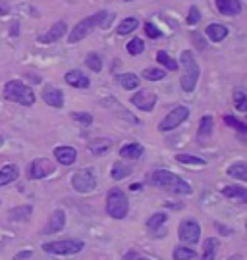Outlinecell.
Instances as JSON below:
<instances>
[{
  "label": "cell",
  "instance_id": "1",
  "mask_svg": "<svg viewBox=\"0 0 247 260\" xmlns=\"http://www.w3.org/2000/svg\"><path fill=\"white\" fill-rule=\"evenodd\" d=\"M112 19H114V14H110V12H97V14H93L89 18L81 19L75 27L70 31V45H75V43H79L81 39H85L89 33H91L93 29L97 27H108L110 23H112Z\"/></svg>",
  "mask_w": 247,
  "mask_h": 260
},
{
  "label": "cell",
  "instance_id": "2",
  "mask_svg": "<svg viewBox=\"0 0 247 260\" xmlns=\"http://www.w3.org/2000/svg\"><path fill=\"white\" fill-rule=\"evenodd\" d=\"M151 181L155 183L156 187L164 189L172 195H189L191 193V185L182 179L180 176H176L172 172H166V170H156L151 174Z\"/></svg>",
  "mask_w": 247,
  "mask_h": 260
},
{
  "label": "cell",
  "instance_id": "3",
  "mask_svg": "<svg viewBox=\"0 0 247 260\" xmlns=\"http://www.w3.org/2000/svg\"><path fill=\"white\" fill-rule=\"evenodd\" d=\"M180 60H182V66H183V75H182V89L185 93H191L195 91V85L199 81V75H201V70H199V66H197V60H195V54H193L191 50H183L182 56H180Z\"/></svg>",
  "mask_w": 247,
  "mask_h": 260
},
{
  "label": "cell",
  "instance_id": "4",
  "mask_svg": "<svg viewBox=\"0 0 247 260\" xmlns=\"http://www.w3.org/2000/svg\"><path fill=\"white\" fill-rule=\"evenodd\" d=\"M4 99L21 104V106H33L35 104V93L31 91V87L25 85L23 81H16V79L4 85Z\"/></svg>",
  "mask_w": 247,
  "mask_h": 260
},
{
  "label": "cell",
  "instance_id": "5",
  "mask_svg": "<svg viewBox=\"0 0 247 260\" xmlns=\"http://www.w3.org/2000/svg\"><path fill=\"white\" fill-rule=\"evenodd\" d=\"M129 205H128V197L124 195V191L118 187H112L106 195V214L114 220H122L128 216Z\"/></svg>",
  "mask_w": 247,
  "mask_h": 260
},
{
  "label": "cell",
  "instance_id": "6",
  "mask_svg": "<svg viewBox=\"0 0 247 260\" xmlns=\"http://www.w3.org/2000/svg\"><path fill=\"white\" fill-rule=\"evenodd\" d=\"M83 241L79 239H60V241H50L43 245V251L50 252V254H62V256H70V254H77L83 251Z\"/></svg>",
  "mask_w": 247,
  "mask_h": 260
},
{
  "label": "cell",
  "instance_id": "7",
  "mask_svg": "<svg viewBox=\"0 0 247 260\" xmlns=\"http://www.w3.org/2000/svg\"><path fill=\"white\" fill-rule=\"evenodd\" d=\"M72 185L77 193H91L93 189L97 187V177H95V174L89 168H85V170H79V172L73 174Z\"/></svg>",
  "mask_w": 247,
  "mask_h": 260
},
{
  "label": "cell",
  "instance_id": "8",
  "mask_svg": "<svg viewBox=\"0 0 247 260\" xmlns=\"http://www.w3.org/2000/svg\"><path fill=\"white\" fill-rule=\"evenodd\" d=\"M187 116H189V108L187 106H176L174 110H170V114L158 123V129L160 131L176 129L178 125H182L183 121L187 120Z\"/></svg>",
  "mask_w": 247,
  "mask_h": 260
},
{
  "label": "cell",
  "instance_id": "9",
  "mask_svg": "<svg viewBox=\"0 0 247 260\" xmlns=\"http://www.w3.org/2000/svg\"><path fill=\"white\" fill-rule=\"evenodd\" d=\"M178 237L180 241L185 245H197L199 237H201V228L195 220H183L180 223V230H178Z\"/></svg>",
  "mask_w": 247,
  "mask_h": 260
},
{
  "label": "cell",
  "instance_id": "10",
  "mask_svg": "<svg viewBox=\"0 0 247 260\" xmlns=\"http://www.w3.org/2000/svg\"><path fill=\"white\" fill-rule=\"evenodd\" d=\"M52 172H54V164L48 158H37L28 168L29 179H43V177L50 176Z\"/></svg>",
  "mask_w": 247,
  "mask_h": 260
},
{
  "label": "cell",
  "instance_id": "11",
  "mask_svg": "<svg viewBox=\"0 0 247 260\" xmlns=\"http://www.w3.org/2000/svg\"><path fill=\"white\" fill-rule=\"evenodd\" d=\"M131 104H135L139 110L151 112L156 104V94L151 93V91H145V89H139V93L131 96Z\"/></svg>",
  "mask_w": 247,
  "mask_h": 260
},
{
  "label": "cell",
  "instance_id": "12",
  "mask_svg": "<svg viewBox=\"0 0 247 260\" xmlns=\"http://www.w3.org/2000/svg\"><path fill=\"white\" fill-rule=\"evenodd\" d=\"M66 29H68V25H66L64 21H58V23H54L52 27L46 31V33L39 35V43H45V45H50V43H54V41H58V39L64 35Z\"/></svg>",
  "mask_w": 247,
  "mask_h": 260
},
{
  "label": "cell",
  "instance_id": "13",
  "mask_svg": "<svg viewBox=\"0 0 247 260\" xmlns=\"http://www.w3.org/2000/svg\"><path fill=\"white\" fill-rule=\"evenodd\" d=\"M64 79H66V83L75 87V89H87V87L91 85L89 77L83 74V72H79V70H70V72L66 74Z\"/></svg>",
  "mask_w": 247,
  "mask_h": 260
},
{
  "label": "cell",
  "instance_id": "14",
  "mask_svg": "<svg viewBox=\"0 0 247 260\" xmlns=\"http://www.w3.org/2000/svg\"><path fill=\"white\" fill-rule=\"evenodd\" d=\"M43 101H45L48 106H52V108H62V106H64V94H62L60 89L45 87V91H43Z\"/></svg>",
  "mask_w": 247,
  "mask_h": 260
},
{
  "label": "cell",
  "instance_id": "15",
  "mask_svg": "<svg viewBox=\"0 0 247 260\" xmlns=\"http://www.w3.org/2000/svg\"><path fill=\"white\" fill-rule=\"evenodd\" d=\"M64 225H66V212L58 208V210H54V212L50 214L48 223H46V228H45V233L60 232V230H64Z\"/></svg>",
  "mask_w": 247,
  "mask_h": 260
},
{
  "label": "cell",
  "instance_id": "16",
  "mask_svg": "<svg viewBox=\"0 0 247 260\" xmlns=\"http://www.w3.org/2000/svg\"><path fill=\"white\" fill-rule=\"evenodd\" d=\"M216 10L222 16H238L241 12V2L239 0H214Z\"/></svg>",
  "mask_w": 247,
  "mask_h": 260
},
{
  "label": "cell",
  "instance_id": "17",
  "mask_svg": "<svg viewBox=\"0 0 247 260\" xmlns=\"http://www.w3.org/2000/svg\"><path fill=\"white\" fill-rule=\"evenodd\" d=\"M54 156L62 166H72L75 162V158H77V152H75L73 147H56Z\"/></svg>",
  "mask_w": 247,
  "mask_h": 260
},
{
  "label": "cell",
  "instance_id": "18",
  "mask_svg": "<svg viewBox=\"0 0 247 260\" xmlns=\"http://www.w3.org/2000/svg\"><path fill=\"white\" fill-rule=\"evenodd\" d=\"M19 177V168L16 164H6L0 168V187L8 185Z\"/></svg>",
  "mask_w": 247,
  "mask_h": 260
},
{
  "label": "cell",
  "instance_id": "19",
  "mask_svg": "<svg viewBox=\"0 0 247 260\" xmlns=\"http://www.w3.org/2000/svg\"><path fill=\"white\" fill-rule=\"evenodd\" d=\"M222 195L234 201V203H247V189L238 185H232V187H224L222 189Z\"/></svg>",
  "mask_w": 247,
  "mask_h": 260
},
{
  "label": "cell",
  "instance_id": "20",
  "mask_svg": "<svg viewBox=\"0 0 247 260\" xmlns=\"http://www.w3.org/2000/svg\"><path fill=\"white\" fill-rule=\"evenodd\" d=\"M205 31H207V37L214 41V43H220L222 39H226V35H228V27L222 25V23H211Z\"/></svg>",
  "mask_w": 247,
  "mask_h": 260
},
{
  "label": "cell",
  "instance_id": "21",
  "mask_svg": "<svg viewBox=\"0 0 247 260\" xmlns=\"http://www.w3.org/2000/svg\"><path fill=\"white\" fill-rule=\"evenodd\" d=\"M143 154V147L139 143H129V145H124L120 149V156L128 158V160H138Z\"/></svg>",
  "mask_w": 247,
  "mask_h": 260
},
{
  "label": "cell",
  "instance_id": "22",
  "mask_svg": "<svg viewBox=\"0 0 247 260\" xmlns=\"http://www.w3.org/2000/svg\"><path fill=\"white\" fill-rule=\"evenodd\" d=\"M226 174L234 179H239V181H247V162H236L226 170Z\"/></svg>",
  "mask_w": 247,
  "mask_h": 260
},
{
  "label": "cell",
  "instance_id": "23",
  "mask_svg": "<svg viewBox=\"0 0 247 260\" xmlns=\"http://www.w3.org/2000/svg\"><path fill=\"white\" fill-rule=\"evenodd\" d=\"M224 121L228 123L230 127H234V129L238 131V139L247 145V123H241V121H238L232 116H224Z\"/></svg>",
  "mask_w": 247,
  "mask_h": 260
},
{
  "label": "cell",
  "instance_id": "24",
  "mask_svg": "<svg viewBox=\"0 0 247 260\" xmlns=\"http://www.w3.org/2000/svg\"><path fill=\"white\" fill-rule=\"evenodd\" d=\"M104 104H106V108H112V110L118 112L120 118H126L128 121H131V123H139V120L133 116V114H129L128 110H124V108H120V104L114 101V99H108V101H104Z\"/></svg>",
  "mask_w": 247,
  "mask_h": 260
},
{
  "label": "cell",
  "instance_id": "25",
  "mask_svg": "<svg viewBox=\"0 0 247 260\" xmlns=\"http://www.w3.org/2000/svg\"><path fill=\"white\" fill-rule=\"evenodd\" d=\"M212 127H214V121L211 116H203L201 123H199V139H207L212 135Z\"/></svg>",
  "mask_w": 247,
  "mask_h": 260
},
{
  "label": "cell",
  "instance_id": "26",
  "mask_svg": "<svg viewBox=\"0 0 247 260\" xmlns=\"http://www.w3.org/2000/svg\"><path fill=\"white\" fill-rule=\"evenodd\" d=\"M129 174H131V168L124 166L122 162H116V164L112 166V170H110V176H112V179H116V181L124 179V177H128Z\"/></svg>",
  "mask_w": 247,
  "mask_h": 260
},
{
  "label": "cell",
  "instance_id": "27",
  "mask_svg": "<svg viewBox=\"0 0 247 260\" xmlns=\"http://www.w3.org/2000/svg\"><path fill=\"white\" fill-rule=\"evenodd\" d=\"M110 147H112V141L108 139H101V141H97V143H91V152L93 154H97V156H102V154H106L110 150Z\"/></svg>",
  "mask_w": 247,
  "mask_h": 260
},
{
  "label": "cell",
  "instance_id": "28",
  "mask_svg": "<svg viewBox=\"0 0 247 260\" xmlns=\"http://www.w3.org/2000/svg\"><path fill=\"white\" fill-rule=\"evenodd\" d=\"M120 85L124 89H128V91H133V89L139 87V77L135 74H124L120 77Z\"/></svg>",
  "mask_w": 247,
  "mask_h": 260
},
{
  "label": "cell",
  "instance_id": "29",
  "mask_svg": "<svg viewBox=\"0 0 247 260\" xmlns=\"http://www.w3.org/2000/svg\"><path fill=\"white\" fill-rule=\"evenodd\" d=\"M176 160L182 162V164H187V166H205L207 160L199 156H191V154H176Z\"/></svg>",
  "mask_w": 247,
  "mask_h": 260
},
{
  "label": "cell",
  "instance_id": "30",
  "mask_svg": "<svg viewBox=\"0 0 247 260\" xmlns=\"http://www.w3.org/2000/svg\"><path fill=\"white\" fill-rule=\"evenodd\" d=\"M139 27V21L135 18H126L118 25V35H129L133 29Z\"/></svg>",
  "mask_w": 247,
  "mask_h": 260
},
{
  "label": "cell",
  "instance_id": "31",
  "mask_svg": "<svg viewBox=\"0 0 247 260\" xmlns=\"http://www.w3.org/2000/svg\"><path fill=\"white\" fill-rule=\"evenodd\" d=\"M234 106H236L238 112H247V91L238 89L234 93Z\"/></svg>",
  "mask_w": 247,
  "mask_h": 260
},
{
  "label": "cell",
  "instance_id": "32",
  "mask_svg": "<svg viewBox=\"0 0 247 260\" xmlns=\"http://www.w3.org/2000/svg\"><path fill=\"white\" fill-rule=\"evenodd\" d=\"M216 245H218V241H216L214 237L205 239V254L201 256V260H214V254H216Z\"/></svg>",
  "mask_w": 247,
  "mask_h": 260
},
{
  "label": "cell",
  "instance_id": "33",
  "mask_svg": "<svg viewBox=\"0 0 247 260\" xmlns=\"http://www.w3.org/2000/svg\"><path fill=\"white\" fill-rule=\"evenodd\" d=\"M85 64H87V68L93 70L95 74H99V72L102 70L101 58H99V54H95V52H89V54L85 56Z\"/></svg>",
  "mask_w": 247,
  "mask_h": 260
},
{
  "label": "cell",
  "instance_id": "34",
  "mask_svg": "<svg viewBox=\"0 0 247 260\" xmlns=\"http://www.w3.org/2000/svg\"><path fill=\"white\" fill-rule=\"evenodd\" d=\"M156 60H158V62H160L162 66H166V68H168L170 72H176V70H178V62H176L172 56L166 54L164 50H160V52L156 54Z\"/></svg>",
  "mask_w": 247,
  "mask_h": 260
},
{
  "label": "cell",
  "instance_id": "35",
  "mask_svg": "<svg viewBox=\"0 0 247 260\" xmlns=\"http://www.w3.org/2000/svg\"><path fill=\"white\" fill-rule=\"evenodd\" d=\"M143 77H145L147 81H160V79H164L166 74L162 72V70H158V68H147V70H143Z\"/></svg>",
  "mask_w": 247,
  "mask_h": 260
},
{
  "label": "cell",
  "instance_id": "36",
  "mask_svg": "<svg viewBox=\"0 0 247 260\" xmlns=\"http://www.w3.org/2000/svg\"><path fill=\"white\" fill-rule=\"evenodd\" d=\"M166 218H168V216H166L164 212L155 214V216H151V218L147 220V228H149V230H160V225L166 222Z\"/></svg>",
  "mask_w": 247,
  "mask_h": 260
},
{
  "label": "cell",
  "instance_id": "37",
  "mask_svg": "<svg viewBox=\"0 0 247 260\" xmlns=\"http://www.w3.org/2000/svg\"><path fill=\"white\" fill-rule=\"evenodd\" d=\"M195 258V251L187 249V247H176L174 249V260H193Z\"/></svg>",
  "mask_w": 247,
  "mask_h": 260
},
{
  "label": "cell",
  "instance_id": "38",
  "mask_svg": "<svg viewBox=\"0 0 247 260\" xmlns=\"http://www.w3.org/2000/svg\"><path fill=\"white\" fill-rule=\"evenodd\" d=\"M126 48H128V52L131 56H139L143 50H145V43H143L141 39H131Z\"/></svg>",
  "mask_w": 247,
  "mask_h": 260
},
{
  "label": "cell",
  "instance_id": "39",
  "mask_svg": "<svg viewBox=\"0 0 247 260\" xmlns=\"http://www.w3.org/2000/svg\"><path fill=\"white\" fill-rule=\"evenodd\" d=\"M72 120L77 121V123L83 125V127H89V125L93 123V116L91 114H87V112H73Z\"/></svg>",
  "mask_w": 247,
  "mask_h": 260
},
{
  "label": "cell",
  "instance_id": "40",
  "mask_svg": "<svg viewBox=\"0 0 247 260\" xmlns=\"http://www.w3.org/2000/svg\"><path fill=\"white\" fill-rule=\"evenodd\" d=\"M31 212H33V208L31 206H19V208H14L12 210V220H28L29 216H31Z\"/></svg>",
  "mask_w": 247,
  "mask_h": 260
},
{
  "label": "cell",
  "instance_id": "41",
  "mask_svg": "<svg viewBox=\"0 0 247 260\" xmlns=\"http://www.w3.org/2000/svg\"><path fill=\"white\" fill-rule=\"evenodd\" d=\"M199 19H201L199 8H197V6H191V8H189V16H187V23H189V25H195Z\"/></svg>",
  "mask_w": 247,
  "mask_h": 260
},
{
  "label": "cell",
  "instance_id": "42",
  "mask_svg": "<svg viewBox=\"0 0 247 260\" xmlns=\"http://www.w3.org/2000/svg\"><path fill=\"white\" fill-rule=\"evenodd\" d=\"M145 33L151 39H158L160 35H162V33H160V29L156 27V25H153L151 21H147V23H145Z\"/></svg>",
  "mask_w": 247,
  "mask_h": 260
},
{
  "label": "cell",
  "instance_id": "43",
  "mask_svg": "<svg viewBox=\"0 0 247 260\" xmlns=\"http://www.w3.org/2000/svg\"><path fill=\"white\" fill-rule=\"evenodd\" d=\"M193 41H195V43H197V47L201 48V50H203V48H205V47H207V43H205V39H203V37H199V35H197V33H195V35H193Z\"/></svg>",
  "mask_w": 247,
  "mask_h": 260
},
{
  "label": "cell",
  "instance_id": "44",
  "mask_svg": "<svg viewBox=\"0 0 247 260\" xmlns=\"http://www.w3.org/2000/svg\"><path fill=\"white\" fill-rule=\"evenodd\" d=\"M28 258H31V251H25V252H19L18 256L14 260H28Z\"/></svg>",
  "mask_w": 247,
  "mask_h": 260
},
{
  "label": "cell",
  "instance_id": "45",
  "mask_svg": "<svg viewBox=\"0 0 247 260\" xmlns=\"http://www.w3.org/2000/svg\"><path fill=\"white\" fill-rule=\"evenodd\" d=\"M218 228H220V233H222V235H228L230 233L228 228H224V225H220V223H218Z\"/></svg>",
  "mask_w": 247,
  "mask_h": 260
},
{
  "label": "cell",
  "instance_id": "46",
  "mask_svg": "<svg viewBox=\"0 0 247 260\" xmlns=\"http://www.w3.org/2000/svg\"><path fill=\"white\" fill-rule=\"evenodd\" d=\"M228 260H239V256H230Z\"/></svg>",
  "mask_w": 247,
  "mask_h": 260
},
{
  "label": "cell",
  "instance_id": "47",
  "mask_svg": "<svg viewBox=\"0 0 247 260\" xmlns=\"http://www.w3.org/2000/svg\"><path fill=\"white\" fill-rule=\"evenodd\" d=\"M2 145H4V139H2V137H0V147H2Z\"/></svg>",
  "mask_w": 247,
  "mask_h": 260
},
{
  "label": "cell",
  "instance_id": "48",
  "mask_svg": "<svg viewBox=\"0 0 247 260\" xmlns=\"http://www.w3.org/2000/svg\"><path fill=\"white\" fill-rule=\"evenodd\" d=\"M0 16H4V10H2V8H0Z\"/></svg>",
  "mask_w": 247,
  "mask_h": 260
},
{
  "label": "cell",
  "instance_id": "49",
  "mask_svg": "<svg viewBox=\"0 0 247 260\" xmlns=\"http://www.w3.org/2000/svg\"><path fill=\"white\" fill-rule=\"evenodd\" d=\"M138 260H149V258H138Z\"/></svg>",
  "mask_w": 247,
  "mask_h": 260
},
{
  "label": "cell",
  "instance_id": "50",
  "mask_svg": "<svg viewBox=\"0 0 247 260\" xmlns=\"http://www.w3.org/2000/svg\"><path fill=\"white\" fill-rule=\"evenodd\" d=\"M245 230H247V222H245Z\"/></svg>",
  "mask_w": 247,
  "mask_h": 260
},
{
  "label": "cell",
  "instance_id": "51",
  "mask_svg": "<svg viewBox=\"0 0 247 260\" xmlns=\"http://www.w3.org/2000/svg\"><path fill=\"white\" fill-rule=\"evenodd\" d=\"M126 2H129V0H126Z\"/></svg>",
  "mask_w": 247,
  "mask_h": 260
}]
</instances>
